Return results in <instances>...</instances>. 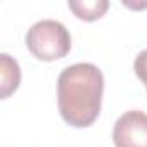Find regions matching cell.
Masks as SVG:
<instances>
[{"instance_id": "6da1fadb", "label": "cell", "mask_w": 147, "mask_h": 147, "mask_svg": "<svg viewBox=\"0 0 147 147\" xmlns=\"http://www.w3.org/2000/svg\"><path fill=\"white\" fill-rule=\"evenodd\" d=\"M104 76L92 62L67 66L57 78V104L62 119L75 126H90L102 106Z\"/></svg>"}, {"instance_id": "7a4b0ae2", "label": "cell", "mask_w": 147, "mask_h": 147, "mask_svg": "<svg viewBox=\"0 0 147 147\" xmlns=\"http://www.w3.org/2000/svg\"><path fill=\"white\" fill-rule=\"evenodd\" d=\"M26 47L40 61L62 59L71 49V35L62 23L55 19H42L28 30Z\"/></svg>"}, {"instance_id": "3957f363", "label": "cell", "mask_w": 147, "mask_h": 147, "mask_svg": "<svg viewBox=\"0 0 147 147\" xmlns=\"http://www.w3.org/2000/svg\"><path fill=\"white\" fill-rule=\"evenodd\" d=\"M116 147H147V114L142 111H126L118 118L113 128Z\"/></svg>"}, {"instance_id": "277c9868", "label": "cell", "mask_w": 147, "mask_h": 147, "mask_svg": "<svg viewBox=\"0 0 147 147\" xmlns=\"http://www.w3.org/2000/svg\"><path fill=\"white\" fill-rule=\"evenodd\" d=\"M21 83V69L9 54H0V97L7 99Z\"/></svg>"}, {"instance_id": "5b68a950", "label": "cell", "mask_w": 147, "mask_h": 147, "mask_svg": "<svg viewBox=\"0 0 147 147\" xmlns=\"http://www.w3.org/2000/svg\"><path fill=\"white\" fill-rule=\"evenodd\" d=\"M67 5L73 11V14L83 21L100 19L109 9L107 0H69Z\"/></svg>"}, {"instance_id": "8992f818", "label": "cell", "mask_w": 147, "mask_h": 147, "mask_svg": "<svg viewBox=\"0 0 147 147\" xmlns=\"http://www.w3.org/2000/svg\"><path fill=\"white\" fill-rule=\"evenodd\" d=\"M133 69H135V75L142 80V83H144L145 88H147V49L142 50V52L135 57Z\"/></svg>"}]
</instances>
